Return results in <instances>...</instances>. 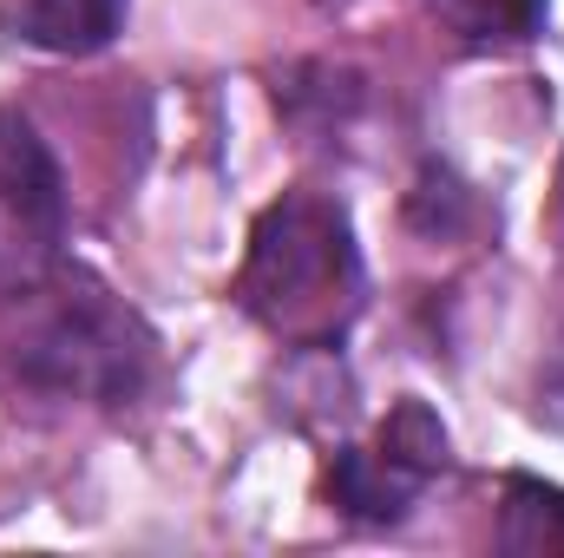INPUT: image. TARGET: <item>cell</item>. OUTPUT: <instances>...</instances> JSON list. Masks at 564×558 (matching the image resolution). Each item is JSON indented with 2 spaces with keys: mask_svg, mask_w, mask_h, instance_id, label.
I'll list each match as a JSON object with an SVG mask.
<instances>
[{
  "mask_svg": "<svg viewBox=\"0 0 564 558\" xmlns=\"http://www.w3.org/2000/svg\"><path fill=\"white\" fill-rule=\"evenodd\" d=\"M243 302L289 342L341 335L348 315L361 309V257L348 211L315 191H289L282 204H270L250 230Z\"/></svg>",
  "mask_w": 564,
  "mask_h": 558,
  "instance_id": "1",
  "label": "cell"
},
{
  "mask_svg": "<svg viewBox=\"0 0 564 558\" xmlns=\"http://www.w3.org/2000/svg\"><path fill=\"white\" fill-rule=\"evenodd\" d=\"M20 368L26 382L53 388V395H79V401H119L132 395L144 362V342L132 335V322L99 302V289L86 296H59L33 315V329L20 335Z\"/></svg>",
  "mask_w": 564,
  "mask_h": 558,
  "instance_id": "2",
  "label": "cell"
},
{
  "mask_svg": "<svg viewBox=\"0 0 564 558\" xmlns=\"http://www.w3.org/2000/svg\"><path fill=\"white\" fill-rule=\"evenodd\" d=\"M66 237V184L46 139L0 106V277L40 282Z\"/></svg>",
  "mask_w": 564,
  "mask_h": 558,
  "instance_id": "3",
  "label": "cell"
},
{
  "mask_svg": "<svg viewBox=\"0 0 564 558\" xmlns=\"http://www.w3.org/2000/svg\"><path fill=\"white\" fill-rule=\"evenodd\" d=\"M440 466H446V427L421 401H401L375 447L335 460V500L355 519H401Z\"/></svg>",
  "mask_w": 564,
  "mask_h": 558,
  "instance_id": "4",
  "label": "cell"
},
{
  "mask_svg": "<svg viewBox=\"0 0 564 558\" xmlns=\"http://www.w3.org/2000/svg\"><path fill=\"white\" fill-rule=\"evenodd\" d=\"M119 20H126V0H13L20 40L46 53H99L112 46Z\"/></svg>",
  "mask_w": 564,
  "mask_h": 558,
  "instance_id": "5",
  "label": "cell"
},
{
  "mask_svg": "<svg viewBox=\"0 0 564 558\" xmlns=\"http://www.w3.org/2000/svg\"><path fill=\"white\" fill-rule=\"evenodd\" d=\"M499 552L519 558H564V486L512 473L499 500Z\"/></svg>",
  "mask_w": 564,
  "mask_h": 558,
  "instance_id": "6",
  "label": "cell"
},
{
  "mask_svg": "<svg viewBox=\"0 0 564 558\" xmlns=\"http://www.w3.org/2000/svg\"><path fill=\"white\" fill-rule=\"evenodd\" d=\"M459 46H519L545 26L552 0H426Z\"/></svg>",
  "mask_w": 564,
  "mask_h": 558,
  "instance_id": "7",
  "label": "cell"
}]
</instances>
